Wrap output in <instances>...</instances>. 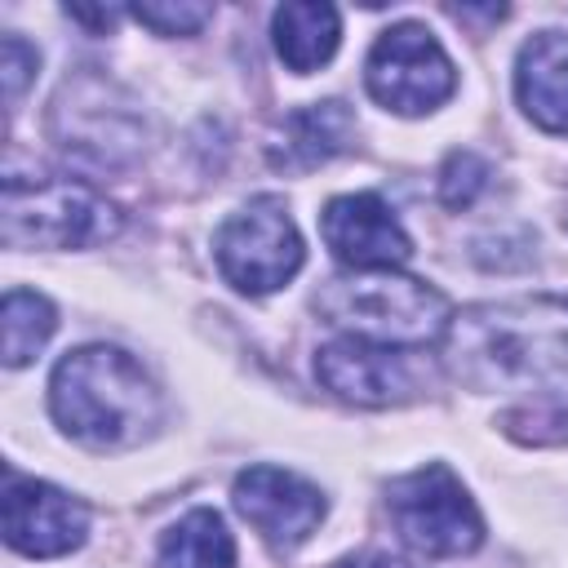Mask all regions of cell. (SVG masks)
I'll list each match as a JSON object with an SVG mask.
<instances>
[{"mask_svg":"<svg viewBox=\"0 0 568 568\" xmlns=\"http://www.w3.org/2000/svg\"><path fill=\"white\" fill-rule=\"evenodd\" d=\"M444 364L470 390H528L568 377V297H506L453 315Z\"/></svg>","mask_w":568,"mask_h":568,"instance_id":"1","label":"cell"},{"mask_svg":"<svg viewBox=\"0 0 568 568\" xmlns=\"http://www.w3.org/2000/svg\"><path fill=\"white\" fill-rule=\"evenodd\" d=\"M53 422L84 448H133L160 426V390L120 346L67 351L49 377Z\"/></svg>","mask_w":568,"mask_h":568,"instance_id":"2","label":"cell"},{"mask_svg":"<svg viewBox=\"0 0 568 568\" xmlns=\"http://www.w3.org/2000/svg\"><path fill=\"white\" fill-rule=\"evenodd\" d=\"M315 311L333 328H346V337H364L377 346H430L444 342L453 324L448 297L426 280L399 271L337 275L315 293Z\"/></svg>","mask_w":568,"mask_h":568,"instance_id":"3","label":"cell"},{"mask_svg":"<svg viewBox=\"0 0 568 568\" xmlns=\"http://www.w3.org/2000/svg\"><path fill=\"white\" fill-rule=\"evenodd\" d=\"M120 235V209L75 178H4L0 240L9 248H93Z\"/></svg>","mask_w":568,"mask_h":568,"instance_id":"4","label":"cell"},{"mask_svg":"<svg viewBox=\"0 0 568 568\" xmlns=\"http://www.w3.org/2000/svg\"><path fill=\"white\" fill-rule=\"evenodd\" d=\"M386 515L395 532L430 559H453L470 555L484 541V519L479 506L470 501L466 484L444 466L426 462L399 479L386 484Z\"/></svg>","mask_w":568,"mask_h":568,"instance_id":"5","label":"cell"},{"mask_svg":"<svg viewBox=\"0 0 568 568\" xmlns=\"http://www.w3.org/2000/svg\"><path fill=\"white\" fill-rule=\"evenodd\" d=\"M217 271L231 288L262 297L302 271V235L280 195H253L213 235Z\"/></svg>","mask_w":568,"mask_h":568,"instance_id":"6","label":"cell"},{"mask_svg":"<svg viewBox=\"0 0 568 568\" xmlns=\"http://www.w3.org/2000/svg\"><path fill=\"white\" fill-rule=\"evenodd\" d=\"M364 89L395 115H422L453 98L457 71L444 44L422 22H395L377 36L364 62Z\"/></svg>","mask_w":568,"mask_h":568,"instance_id":"7","label":"cell"},{"mask_svg":"<svg viewBox=\"0 0 568 568\" xmlns=\"http://www.w3.org/2000/svg\"><path fill=\"white\" fill-rule=\"evenodd\" d=\"M53 138L89 164H124L142 146L133 102L102 75L62 84L53 102Z\"/></svg>","mask_w":568,"mask_h":568,"instance_id":"8","label":"cell"},{"mask_svg":"<svg viewBox=\"0 0 568 568\" xmlns=\"http://www.w3.org/2000/svg\"><path fill=\"white\" fill-rule=\"evenodd\" d=\"M320 235L328 253L351 271H395L413 257L404 222L377 191L333 195L320 213Z\"/></svg>","mask_w":568,"mask_h":568,"instance_id":"9","label":"cell"},{"mask_svg":"<svg viewBox=\"0 0 568 568\" xmlns=\"http://www.w3.org/2000/svg\"><path fill=\"white\" fill-rule=\"evenodd\" d=\"M231 501L262 532V541L275 546V550H297L324 519V493L311 479H302L284 466L240 470L235 488H231Z\"/></svg>","mask_w":568,"mask_h":568,"instance_id":"10","label":"cell"},{"mask_svg":"<svg viewBox=\"0 0 568 568\" xmlns=\"http://www.w3.org/2000/svg\"><path fill=\"white\" fill-rule=\"evenodd\" d=\"M4 541L27 559H58L71 555L89 532V510L71 493L44 484V479H18L4 484Z\"/></svg>","mask_w":568,"mask_h":568,"instance_id":"11","label":"cell"},{"mask_svg":"<svg viewBox=\"0 0 568 568\" xmlns=\"http://www.w3.org/2000/svg\"><path fill=\"white\" fill-rule=\"evenodd\" d=\"M315 373L337 399L359 404V408H390V404L413 399V368L399 346L337 337V342L320 346Z\"/></svg>","mask_w":568,"mask_h":568,"instance_id":"12","label":"cell"},{"mask_svg":"<svg viewBox=\"0 0 568 568\" xmlns=\"http://www.w3.org/2000/svg\"><path fill=\"white\" fill-rule=\"evenodd\" d=\"M515 98L524 115L546 133H568V40L537 31L515 58Z\"/></svg>","mask_w":568,"mask_h":568,"instance_id":"13","label":"cell"},{"mask_svg":"<svg viewBox=\"0 0 568 568\" xmlns=\"http://www.w3.org/2000/svg\"><path fill=\"white\" fill-rule=\"evenodd\" d=\"M351 138H355V120L342 102H311V106L284 115L266 155H271L275 169L302 173V169H315V164L333 160L337 151H346Z\"/></svg>","mask_w":568,"mask_h":568,"instance_id":"14","label":"cell"},{"mask_svg":"<svg viewBox=\"0 0 568 568\" xmlns=\"http://www.w3.org/2000/svg\"><path fill=\"white\" fill-rule=\"evenodd\" d=\"M271 36H275V53L284 58V67L297 71V75H306V71L324 67L337 53L342 18L324 0H293V4H280L275 9Z\"/></svg>","mask_w":568,"mask_h":568,"instance_id":"15","label":"cell"},{"mask_svg":"<svg viewBox=\"0 0 568 568\" xmlns=\"http://www.w3.org/2000/svg\"><path fill=\"white\" fill-rule=\"evenodd\" d=\"M155 568H235V537L209 506L182 515L155 550Z\"/></svg>","mask_w":568,"mask_h":568,"instance_id":"16","label":"cell"},{"mask_svg":"<svg viewBox=\"0 0 568 568\" xmlns=\"http://www.w3.org/2000/svg\"><path fill=\"white\" fill-rule=\"evenodd\" d=\"M58 328V311L49 297L31 293V288H9L4 306H0V355L9 368H22L36 359V351L53 337Z\"/></svg>","mask_w":568,"mask_h":568,"instance_id":"17","label":"cell"},{"mask_svg":"<svg viewBox=\"0 0 568 568\" xmlns=\"http://www.w3.org/2000/svg\"><path fill=\"white\" fill-rule=\"evenodd\" d=\"M506 435L524 444H568V386L541 390L537 399H524L501 413Z\"/></svg>","mask_w":568,"mask_h":568,"instance_id":"18","label":"cell"},{"mask_svg":"<svg viewBox=\"0 0 568 568\" xmlns=\"http://www.w3.org/2000/svg\"><path fill=\"white\" fill-rule=\"evenodd\" d=\"M488 186V164L475 151H453L439 169V200L448 209H470Z\"/></svg>","mask_w":568,"mask_h":568,"instance_id":"19","label":"cell"},{"mask_svg":"<svg viewBox=\"0 0 568 568\" xmlns=\"http://www.w3.org/2000/svg\"><path fill=\"white\" fill-rule=\"evenodd\" d=\"M142 27H151L155 36H195L209 18L213 4H191V0H155V4H133L129 9Z\"/></svg>","mask_w":568,"mask_h":568,"instance_id":"20","label":"cell"},{"mask_svg":"<svg viewBox=\"0 0 568 568\" xmlns=\"http://www.w3.org/2000/svg\"><path fill=\"white\" fill-rule=\"evenodd\" d=\"M31 71H36V49L22 44L18 36H4V44H0V80H4V98L9 102H18V93L31 80Z\"/></svg>","mask_w":568,"mask_h":568,"instance_id":"21","label":"cell"},{"mask_svg":"<svg viewBox=\"0 0 568 568\" xmlns=\"http://www.w3.org/2000/svg\"><path fill=\"white\" fill-rule=\"evenodd\" d=\"M67 18H75V22L93 27V31H106V27H115L120 9H84V4H67Z\"/></svg>","mask_w":568,"mask_h":568,"instance_id":"22","label":"cell"},{"mask_svg":"<svg viewBox=\"0 0 568 568\" xmlns=\"http://www.w3.org/2000/svg\"><path fill=\"white\" fill-rule=\"evenodd\" d=\"M342 568H417V564H408V559H399V555H382V550H373V555H355V559H346Z\"/></svg>","mask_w":568,"mask_h":568,"instance_id":"23","label":"cell"},{"mask_svg":"<svg viewBox=\"0 0 568 568\" xmlns=\"http://www.w3.org/2000/svg\"><path fill=\"white\" fill-rule=\"evenodd\" d=\"M564 226H568V209H564Z\"/></svg>","mask_w":568,"mask_h":568,"instance_id":"24","label":"cell"}]
</instances>
